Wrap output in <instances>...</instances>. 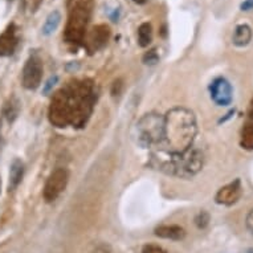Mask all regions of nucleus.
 <instances>
[{
  "instance_id": "obj_1",
  "label": "nucleus",
  "mask_w": 253,
  "mask_h": 253,
  "mask_svg": "<svg viewBox=\"0 0 253 253\" xmlns=\"http://www.w3.org/2000/svg\"><path fill=\"white\" fill-rule=\"evenodd\" d=\"M97 96V86L91 80H75L68 83L50 101V124L56 127L72 126L81 129L90 118Z\"/></svg>"
},
{
  "instance_id": "obj_2",
  "label": "nucleus",
  "mask_w": 253,
  "mask_h": 253,
  "mask_svg": "<svg viewBox=\"0 0 253 253\" xmlns=\"http://www.w3.org/2000/svg\"><path fill=\"white\" fill-rule=\"evenodd\" d=\"M198 124L194 112L186 108H174L165 116V131L159 153L183 154L194 145ZM158 146V147H159Z\"/></svg>"
},
{
  "instance_id": "obj_3",
  "label": "nucleus",
  "mask_w": 253,
  "mask_h": 253,
  "mask_svg": "<svg viewBox=\"0 0 253 253\" xmlns=\"http://www.w3.org/2000/svg\"><path fill=\"white\" fill-rule=\"evenodd\" d=\"M204 155L199 149H191L183 154H166L154 151L150 165L167 175L178 178H192L202 170Z\"/></svg>"
},
{
  "instance_id": "obj_4",
  "label": "nucleus",
  "mask_w": 253,
  "mask_h": 253,
  "mask_svg": "<svg viewBox=\"0 0 253 253\" xmlns=\"http://www.w3.org/2000/svg\"><path fill=\"white\" fill-rule=\"evenodd\" d=\"M68 21L64 39L69 45H84L90 21L93 1L91 0H68Z\"/></svg>"
},
{
  "instance_id": "obj_5",
  "label": "nucleus",
  "mask_w": 253,
  "mask_h": 253,
  "mask_svg": "<svg viewBox=\"0 0 253 253\" xmlns=\"http://www.w3.org/2000/svg\"><path fill=\"white\" fill-rule=\"evenodd\" d=\"M165 116L158 113H147L138 121L134 130V138L141 147H158L163 139Z\"/></svg>"
},
{
  "instance_id": "obj_6",
  "label": "nucleus",
  "mask_w": 253,
  "mask_h": 253,
  "mask_svg": "<svg viewBox=\"0 0 253 253\" xmlns=\"http://www.w3.org/2000/svg\"><path fill=\"white\" fill-rule=\"evenodd\" d=\"M42 61L38 53L31 54L21 72V83L23 86L28 90H35L40 86L42 80Z\"/></svg>"
},
{
  "instance_id": "obj_7",
  "label": "nucleus",
  "mask_w": 253,
  "mask_h": 253,
  "mask_svg": "<svg viewBox=\"0 0 253 253\" xmlns=\"http://www.w3.org/2000/svg\"><path fill=\"white\" fill-rule=\"evenodd\" d=\"M68 180H69V172L67 171V169H62V167L56 169L48 176L44 190H42V196H44L46 203L54 202L62 192L65 191V188L68 186Z\"/></svg>"
},
{
  "instance_id": "obj_8",
  "label": "nucleus",
  "mask_w": 253,
  "mask_h": 253,
  "mask_svg": "<svg viewBox=\"0 0 253 253\" xmlns=\"http://www.w3.org/2000/svg\"><path fill=\"white\" fill-rule=\"evenodd\" d=\"M210 94L217 106H228L233 100L232 85L224 77H217L210 85Z\"/></svg>"
},
{
  "instance_id": "obj_9",
  "label": "nucleus",
  "mask_w": 253,
  "mask_h": 253,
  "mask_svg": "<svg viewBox=\"0 0 253 253\" xmlns=\"http://www.w3.org/2000/svg\"><path fill=\"white\" fill-rule=\"evenodd\" d=\"M109 39H110V28L106 24H98L87 32L84 46L89 53H94L108 44Z\"/></svg>"
},
{
  "instance_id": "obj_10",
  "label": "nucleus",
  "mask_w": 253,
  "mask_h": 253,
  "mask_svg": "<svg viewBox=\"0 0 253 253\" xmlns=\"http://www.w3.org/2000/svg\"><path fill=\"white\" fill-rule=\"evenodd\" d=\"M243 194V186L240 179H236L233 182L221 187L219 191L216 192L215 202L221 206H232L241 198Z\"/></svg>"
},
{
  "instance_id": "obj_11",
  "label": "nucleus",
  "mask_w": 253,
  "mask_h": 253,
  "mask_svg": "<svg viewBox=\"0 0 253 253\" xmlns=\"http://www.w3.org/2000/svg\"><path fill=\"white\" fill-rule=\"evenodd\" d=\"M19 44V28L15 23L4 29V32L0 35V57H8L16 50Z\"/></svg>"
},
{
  "instance_id": "obj_12",
  "label": "nucleus",
  "mask_w": 253,
  "mask_h": 253,
  "mask_svg": "<svg viewBox=\"0 0 253 253\" xmlns=\"http://www.w3.org/2000/svg\"><path fill=\"white\" fill-rule=\"evenodd\" d=\"M154 233L158 237L167 239V240H183L186 237V231L180 225H159L155 228Z\"/></svg>"
},
{
  "instance_id": "obj_13",
  "label": "nucleus",
  "mask_w": 253,
  "mask_h": 253,
  "mask_svg": "<svg viewBox=\"0 0 253 253\" xmlns=\"http://www.w3.org/2000/svg\"><path fill=\"white\" fill-rule=\"evenodd\" d=\"M252 28L248 24H239L233 31V45L239 46V48L247 46L252 40Z\"/></svg>"
},
{
  "instance_id": "obj_14",
  "label": "nucleus",
  "mask_w": 253,
  "mask_h": 253,
  "mask_svg": "<svg viewBox=\"0 0 253 253\" xmlns=\"http://www.w3.org/2000/svg\"><path fill=\"white\" fill-rule=\"evenodd\" d=\"M23 175H24V165L20 159H15L11 165V170H9V191L15 190L20 184Z\"/></svg>"
},
{
  "instance_id": "obj_15",
  "label": "nucleus",
  "mask_w": 253,
  "mask_h": 253,
  "mask_svg": "<svg viewBox=\"0 0 253 253\" xmlns=\"http://www.w3.org/2000/svg\"><path fill=\"white\" fill-rule=\"evenodd\" d=\"M60 23H61V13L58 12V11L50 12L48 17H46L44 25H42V35L50 36L52 34H54V31L58 28Z\"/></svg>"
},
{
  "instance_id": "obj_16",
  "label": "nucleus",
  "mask_w": 253,
  "mask_h": 253,
  "mask_svg": "<svg viewBox=\"0 0 253 253\" xmlns=\"http://www.w3.org/2000/svg\"><path fill=\"white\" fill-rule=\"evenodd\" d=\"M153 42V27L150 23H142L138 28V44L142 48L149 46Z\"/></svg>"
},
{
  "instance_id": "obj_17",
  "label": "nucleus",
  "mask_w": 253,
  "mask_h": 253,
  "mask_svg": "<svg viewBox=\"0 0 253 253\" xmlns=\"http://www.w3.org/2000/svg\"><path fill=\"white\" fill-rule=\"evenodd\" d=\"M240 146L244 150H253V124L252 122H245L241 130V138H240Z\"/></svg>"
},
{
  "instance_id": "obj_18",
  "label": "nucleus",
  "mask_w": 253,
  "mask_h": 253,
  "mask_svg": "<svg viewBox=\"0 0 253 253\" xmlns=\"http://www.w3.org/2000/svg\"><path fill=\"white\" fill-rule=\"evenodd\" d=\"M17 114H19V102L16 98H11L4 106V117L8 120V122H13Z\"/></svg>"
},
{
  "instance_id": "obj_19",
  "label": "nucleus",
  "mask_w": 253,
  "mask_h": 253,
  "mask_svg": "<svg viewBox=\"0 0 253 253\" xmlns=\"http://www.w3.org/2000/svg\"><path fill=\"white\" fill-rule=\"evenodd\" d=\"M208 223H210V215H208L207 212L202 211V212H199L198 215H196L195 224L198 228H200V229L206 228V227L208 225Z\"/></svg>"
},
{
  "instance_id": "obj_20",
  "label": "nucleus",
  "mask_w": 253,
  "mask_h": 253,
  "mask_svg": "<svg viewBox=\"0 0 253 253\" xmlns=\"http://www.w3.org/2000/svg\"><path fill=\"white\" fill-rule=\"evenodd\" d=\"M158 61H159V56H158L155 49L146 52L145 56H143V62H145L146 65H155Z\"/></svg>"
},
{
  "instance_id": "obj_21",
  "label": "nucleus",
  "mask_w": 253,
  "mask_h": 253,
  "mask_svg": "<svg viewBox=\"0 0 253 253\" xmlns=\"http://www.w3.org/2000/svg\"><path fill=\"white\" fill-rule=\"evenodd\" d=\"M142 253H167L162 247L155 244H146L143 248H142Z\"/></svg>"
},
{
  "instance_id": "obj_22",
  "label": "nucleus",
  "mask_w": 253,
  "mask_h": 253,
  "mask_svg": "<svg viewBox=\"0 0 253 253\" xmlns=\"http://www.w3.org/2000/svg\"><path fill=\"white\" fill-rule=\"evenodd\" d=\"M121 90H122V80H117V81L113 83V96H118V94H121Z\"/></svg>"
},
{
  "instance_id": "obj_23",
  "label": "nucleus",
  "mask_w": 253,
  "mask_h": 253,
  "mask_svg": "<svg viewBox=\"0 0 253 253\" xmlns=\"http://www.w3.org/2000/svg\"><path fill=\"white\" fill-rule=\"evenodd\" d=\"M57 83V76H53V77H50L48 81H46V85L44 86V93H48L50 91V89L54 86V84Z\"/></svg>"
},
{
  "instance_id": "obj_24",
  "label": "nucleus",
  "mask_w": 253,
  "mask_h": 253,
  "mask_svg": "<svg viewBox=\"0 0 253 253\" xmlns=\"http://www.w3.org/2000/svg\"><path fill=\"white\" fill-rule=\"evenodd\" d=\"M93 253H112V249L108 244H101L93 251Z\"/></svg>"
},
{
  "instance_id": "obj_25",
  "label": "nucleus",
  "mask_w": 253,
  "mask_h": 253,
  "mask_svg": "<svg viewBox=\"0 0 253 253\" xmlns=\"http://www.w3.org/2000/svg\"><path fill=\"white\" fill-rule=\"evenodd\" d=\"M241 11H251L253 9V0H244L240 4Z\"/></svg>"
},
{
  "instance_id": "obj_26",
  "label": "nucleus",
  "mask_w": 253,
  "mask_h": 253,
  "mask_svg": "<svg viewBox=\"0 0 253 253\" xmlns=\"http://www.w3.org/2000/svg\"><path fill=\"white\" fill-rule=\"evenodd\" d=\"M247 227H248V229L253 235V210L249 211V213L247 215Z\"/></svg>"
},
{
  "instance_id": "obj_27",
  "label": "nucleus",
  "mask_w": 253,
  "mask_h": 253,
  "mask_svg": "<svg viewBox=\"0 0 253 253\" xmlns=\"http://www.w3.org/2000/svg\"><path fill=\"white\" fill-rule=\"evenodd\" d=\"M248 122H252L253 124V98L251 101V105H249V110H248V118H247Z\"/></svg>"
},
{
  "instance_id": "obj_28",
  "label": "nucleus",
  "mask_w": 253,
  "mask_h": 253,
  "mask_svg": "<svg viewBox=\"0 0 253 253\" xmlns=\"http://www.w3.org/2000/svg\"><path fill=\"white\" fill-rule=\"evenodd\" d=\"M135 4H145V3H147V0H133Z\"/></svg>"
},
{
  "instance_id": "obj_29",
  "label": "nucleus",
  "mask_w": 253,
  "mask_h": 253,
  "mask_svg": "<svg viewBox=\"0 0 253 253\" xmlns=\"http://www.w3.org/2000/svg\"><path fill=\"white\" fill-rule=\"evenodd\" d=\"M248 253H253V249H249V251H248Z\"/></svg>"
}]
</instances>
